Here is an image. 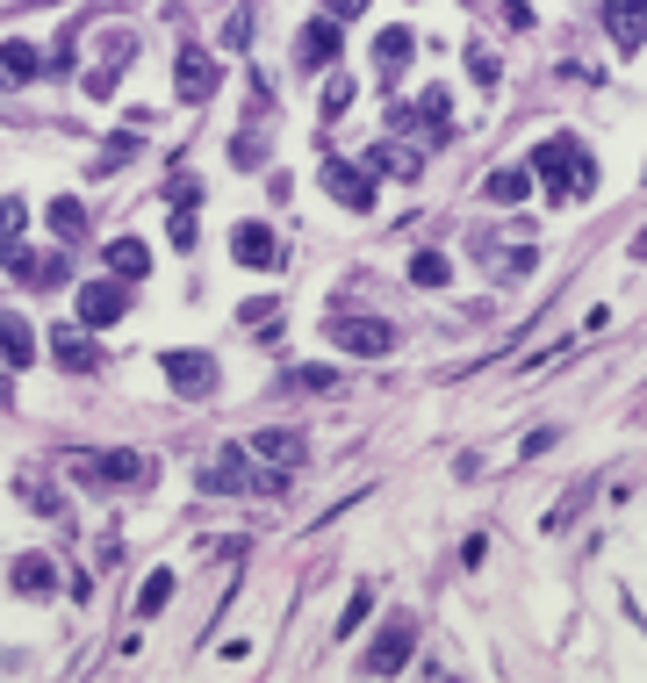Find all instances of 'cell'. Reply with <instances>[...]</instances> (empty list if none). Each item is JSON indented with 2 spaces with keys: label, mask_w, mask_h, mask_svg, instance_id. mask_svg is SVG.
Wrapping results in <instances>:
<instances>
[{
  "label": "cell",
  "mask_w": 647,
  "mask_h": 683,
  "mask_svg": "<svg viewBox=\"0 0 647 683\" xmlns=\"http://www.w3.org/2000/svg\"><path fill=\"white\" fill-rule=\"evenodd\" d=\"M345 108H353V80H331L324 86V122H339Z\"/></svg>",
  "instance_id": "4dcf8cb0"
},
{
  "label": "cell",
  "mask_w": 647,
  "mask_h": 683,
  "mask_svg": "<svg viewBox=\"0 0 647 683\" xmlns=\"http://www.w3.org/2000/svg\"><path fill=\"white\" fill-rule=\"evenodd\" d=\"M324 195H331L339 209H375V173L331 158V166H324Z\"/></svg>",
  "instance_id": "52a82bcc"
},
{
  "label": "cell",
  "mask_w": 647,
  "mask_h": 683,
  "mask_svg": "<svg viewBox=\"0 0 647 683\" xmlns=\"http://www.w3.org/2000/svg\"><path fill=\"white\" fill-rule=\"evenodd\" d=\"M116 80H122L116 66H94V72H86V94H94V102H108V94H116Z\"/></svg>",
  "instance_id": "1f68e13d"
},
{
  "label": "cell",
  "mask_w": 647,
  "mask_h": 683,
  "mask_svg": "<svg viewBox=\"0 0 647 683\" xmlns=\"http://www.w3.org/2000/svg\"><path fill=\"white\" fill-rule=\"evenodd\" d=\"M367 604H375V598H367V590H360V598H353V604H345V619H339V633H353V626H360V619H367Z\"/></svg>",
  "instance_id": "8d00e7d4"
},
{
  "label": "cell",
  "mask_w": 647,
  "mask_h": 683,
  "mask_svg": "<svg viewBox=\"0 0 647 683\" xmlns=\"http://www.w3.org/2000/svg\"><path fill=\"white\" fill-rule=\"evenodd\" d=\"M289 389H303V396H331V389H339V367H289Z\"/></svg>",
  "instance_id": "4316f807"
},
{
  "label": "cell",
  "mask_w": 647,
  "mask_h": 683,
  "mask_svg": "<svg viewBox=\"0 0 647 683\" xmlns=\"http://www.w3.org/2000/svg\"><path fill=\"white\" fill-rule=\"evenodd\" d=\"M410 281H417V288H446L454 267H446V252H417V259H410Z\"/></svg>",
  "instance_id": "484cf974"
},
{
  "label": "cell",
  "mask_w": 647,
  "mask_h": 683,
  "mask_svg": "<svg viewBox=\"0 0 647 683\" xmlns=\"http://www.w3.org/2000/svg\"><path fill=\"white\" fill-rule=\"evenodd\" d=\"M339 51H345V36H339V22H331V15H324V22H309V30L295 36V66H303V72H324Z\"/></svg>",
  "instance_id": "9c48e42d"
},
{
  "label": "cell",
  "mask_w": 647,
  "mask_h": 683,
  "mask_svg": "<svg viewBox=\"0 0 647 683\" xmlns=\"http://www.w3.org/2000/svg\"><path fill=\"white\" fill-rule=\"evenodd\" d=\"M468 72H475L482 86H496V51H482V44H475V51H468Z\"/></svg>",
  "instance_id": "836d02e7"
},
{
  "label": "cell",
  "mask_w": 647,
  "mask_h": 683,
  "mask_svg": "<svg viewBox=\"0 0 647 683\" xmlns=\"http://www.w3.org/2000/svg\"><path fill=\"white\" fill-rule=\"evenodd\" d=\"M66 475L86 490H130V482H152L144 454H66Z\"/></svg>",
  "instance_id": "7a4b0ae2"
},
{
  "label": "cell",
  "mask_w": 647,
  "mask_h": 683,
  "mask_svg": "<svg viewBox=\"0 0 647 683\" xmlns=\"http://www.w3.org/2000/svg\"><path fill=\"white\" fill-rule=\"evenodd\" d=\"M367 166H381L389 180H417V173H425V152H417V144H375Z\"/></svg>",
  "instance_id": "e0dca14e"
},
{
  "label": "cell",
  "mask_w": 647,
  "mask_h": 683,
  "mask_svg": "<svg viewBox=\"0 0 647 683\" xmlns=\"http://www.w3.org/2000/svg\"><path fill=\"white\" fill-rule=\"evenodd\" d=\"M231 259L238 267H281V238H273L267 223H238L231 231Z\"/></svg>",
  "instance_id": "7c38bea8"
},
{
  "label": "cell",
  "mask_w": 647,
  "mask_h": 683,
  "mask_svg": "<svg viewBox=\"0 0 647 683\" xmlns=\"http://www.w3.org/2000/svg\"><path fill=\"white\" fill-rule=\"evenodd\" d=\"M72 44H80V36H58V44H51V58H44V72H72Z\"/></svg>",
  "instance_id": "d6a6232c"
},
{
  "label": "cell",
  "mask_w": 647,
  "mask_h": 683,
  "mask_svg": "<svg viewBox=\"0 0 647 683\" xmlns=\"http://www.w3.org/2000/svg\"><path fill=\"white\" fill-rule=\"evenodd\" d=\"M122 309H130V288H116V273H108V281H86L80 288V325H116Z\"/></svg>",
  "instance_id": "30bf717a"
},
{
  "label": "cell",
  "mask_w": 647,
  "mask_h": 683,
  "mask_svg": "<svg viewBox=\"0 0 647 683\" xmlns=\"http://www.w3.org/2000/svg\"><path fill=\"white\" fill-rule=\"evenodd\" d=\"M223 80V66L209 51H180V66H173V86H180V102H209Z\"/></svg>",
  "instance_id": "8fae6325"
},
{
  "label": "cell",
  "mask_w": 647,
  "mask_h": 683,
  "mask_svg": "<svg viewBox=\"0 0 647 683\" xmlns=\"http://www.w3.org/2000/svg\"><path fill=\"white\" fill-rule=\"evenodd\" d=\"M102 259H108V273H116V281H144V273H152V252H144L137 238H116Z\"/></svg>",
  "instance_id": "ac0fdd59"
},
{
  "label": "cell",
  "mask_w": 647,
  "mask_h": 683,
  "mask_svg": "<svg viewBox=\"0 0 647 683\" xmlns=\"http://www.w3.org/2000/svg\"><path fill=\"white\" fill-rule=\"evenodd\" d=\"M410 648H417V619L389 612V619H381V633H375V648L360 655V669H367V676H396V669L410 662Z\"/></svg>",
  "instance_id": "277c9868"
},
{
  "label": "cell",
  "mask_w": 647,
  "mask_h": 683,
  "mask_svg": "<svg viewBox=\"0 0 647 683\" xmlns=\"http://www.w3.org/2000/svg\"><path fill=\"white\" fill-rule=\"evenodd\" d=\"M195 482H202L209 496H223V490H231V496H245V490H289V468H281V475H252L245 446H223V454H209V461H202V475H195Z\"/></svg>",
  "instance_id": "3957f363"
},
{
  "label": "cell",
  "mask_w": 647,
  "mask_h": 683,
  "mask_svg": "<svg viewBox=\"0 0 647 683\" xmlns=\"http://www.w3.org/2000/svg\"><path fill=\"white\" fill-rule=\"evenodd\" d=\"M410 51H417V36H410V30H381V36H375V66L389 72V80L410 66Z\"/></svg>",
  "instance_id": "cb8c5ba5"
},
{
  "label": "cell",
  "mask_w": 647,
  "mask_h": 683,
  "mask_svg": "<svg viewBox=\"0 0 647 683\" xmlns=\"http://www.w3.org/2000/svg\"><path fill=\"white\" fill-rule=\"evenodd\" d=\"M44 223H51V238H58V245H80V238H86V202H80V195H51Z\"/></svg>",
  "instance_id": "5bb4252c"
},
{
  "label": "cell",
  "mask_w": 647,
  "mask_h": 683,
  "mask_svg": "<svg viewBox=\"0 0 647 683\" xmlns=\"http://www.w3.org/2000/svg\"><path fill=\"white\" fill-rule=\"evenodd\" d=\"M173 245H180V252L195 245V209H180V216H173Z\"/></svg>",
  "instance_id": "d590c367"
},
{
  "label": "cell",
  "mask_w": 647,
  "mask_h": 683,
  "mask_svg": "<svg viewBox=\"0 0 647 683\" xmlns=\"http://www.w3.org/2000/svg\"><path fill=\"white\" fill-rule=\"evenodd\" d=\"M604 36L633 58L647 44V0H604Z\"/></svg>",
  "instance_id": "ba28073f"
},
{
  "label": "cell",
  "mask_w": 647,
  "mask_h": 683,
  "mask_svg": "<svg viewBox=\"0 0 647 683\" xmlns=\"http://www.w3.org/2000/svg\"><path fill=\"white\" fill-rule=\"evenodd\" d=\"M526 166H532V188H546L554 202H576V195L597 188V166H590V152H583L576 137H546Z\"/></svg>",
  "instance_id": "6da1fadb"
},
{
  "label": "cell",
  "mask_w": 647,
  "mask_h": 683,
  "mask_svg": "<svg viewBox=\"0 0 647 683\" xmlns=\"http://www.w3.org/2000/svg\"><path fill=\"white\" fill-rule=\"evenodd\" d=\"M22 216H30V209H22L15 195H0V252H8V245H22Z\"/></svg>",
  "instance_id": "f1b7e54d"
},
{
  "label": "cell",
  "mask_w": 647,
  "mask_h": 683,
  "mask_svg": "<svg viewBox=\"0 0 647 683\" xmlns=\"http://www.w3.org/2000/svg\"><path fill=\"white\" fill-rule=\"evenodd\" d=\"M252 454H267L273 468H295L309 446H303V432H281V425H273V432H259V439H252Z\"/></svg>",
  "instance_id": "d6986e66"
},
{
  "label": "cell",
  "mask_w": 647,
  "mask_h": 683,
  "mask_svg": "<svg viewBox=\"0 0 647 683\" xmlns=\"http://www.w3.org/2000/svg\"><path fill=\"white\" fill-rule=\"evenodd\" d=\"M482 195H490V202H526L532 195V166H496L490 180H482Z\"/></svg>",
  "instance_id": "44dd1931"
},
{
  "label": "cell",
  "mask_w": 647,
  "mask_h": 683,
  "mask_svg": "<svg viewBox=\"0 0 647 683\" xmlns=\"http://www.w3.org/2000/svg\"><path fill=\"white\" fill-rule=\"evenodd\" d=\"M51 345H58V367H72V375H94V367H102V353H94L80 331H51Z\"/></svg>",
  "instance_id": "d4e9b609"
},
{
  "label": "cell",
  "mask_w": 647,
  "mask_h": 683,
  "mask_svg": "<svg viewBox=\"0 0 647 683\" xmlns=\"http://www.w3.org/2000/svg\"><path fill=\"white\" fill-rule=\"evenodd\" d=\"M417 116H425V137H432V144H446V137H454V94H446V86H432L425 102H417Z\"/></svg>",
  "instance_id": "603a6c76"
},
{
  "label": "cell",
  "mask_w": 647,
  "mask_h": 683,
  "mask_svg": "<svg viewBox=\"0 0 647 683\" xmlns=\"http://www.w3.org/2000/svg\"><path fill=\"white\" fill-rule=\"evenodd\" d=\"M15 490L30 496V504H36V511H44V518H51V526H58V518H66V496L51 490V475H44V468H22V482H15Z\"/></svg>",
  "instance_id": "ffe728a7"
},
{
  "label": "cell",
  "mask_w": 647,
  "mask_h": 683,
  "mask_svg": "<svg viewBox=\"0 0 647 683\" xmlns=\"http://www.w3.org/2000/svg\"><path fill=\"white\" fill-rule=\"evenodd\" d=\"M15 590H22V598H51V590H58L51 554H22V562H15Z\"/></svg>",
  "instance_id": "2e32d148"
},
{
  "label": "cell",
  "mask_w": 647,
  "mask_h": 683,
  "mask_svg": "<svg viewBox=\"0 0 647 683\" xmlns=\"http://www.w3.org/2000/svg\"><path fill=\"white\" fill-rule=\"evenodd\" d=\"M8 273H15V281H44V288H66L72 281L58 252H22V245H8Z\"/></svg>",
  "instance_id": "4fadbf2b"
},
{
  "label": "cell",
  "mask_w": 647,
  "mask_h": 683,
  "mask_svg": "<svg viewBox=\"0 0 647 683\" xmlns=\"http://www.w3.org/2000/svg\"><path fill=\"white\" fill-rule=\"evenodd\" d=\"M331 339H339L345 353H360V360L396 353V325H381V317H345V309H331Z\"/></svg>",
  "instance_id": "8992f818"
},
{
  "label": "cell",
  "mask_w": 647,
  "mask_h": 683,
  "mask_svg": "<svg viewBox=\"0 0 647 683\" xmlns=\"http://www.w3.org/2000/svg\"><path fill=\"white\" fill-rule=\"evenodd\" d=\"M158 367H166L173 396H195V403H202V396H216V381H223L216 353H195V345H173V353L158 360Z\"/></svg>",
  "instance_id": "5b68a950"
},
{
  "label": "cell",
  "mask_w": 647,
  "mask_h": 683,
  "mask_svg": "<svg viewBox=\"0 0 647 683\" xmlns=\"http://www.w3.org/2000/svg\"><path fill=\"white\" fill-rule=\"evenodd\" d=\"M633 259H647V231H640V238H633Z\"/></svg>",
  "instance_id": "f35d334b"
},
{
  "label": "cell",
  "mask_w": 647,
  "mask_h": 683,
  "mask_svg": "<svg viewBox=\"0 0 647 683\" xmlns=\"http://www.w3.org/2000/svg\"><path fill=\"white\" fill-rule=\"evenodd\" d=\"M8 403H15V389H8V375H0V410H8Z\"/></svg>",
  "instance_id": "74e56055"
},
{
  "label": "cell",
  "mask_w": 647,
  "mask_h": 683,
  "mask_svg": "<svg viewBox=\"0 0 647 683\" xmlns=\"http://www.w3.org/2000/svg\"><path fill=\"white\" fill-rule=\"evenodd\" d=\"M324 15H331V22H360V15H367V0H324Z\"/></svg>",
  "instance_id": "e575fe53"
},
{
  "label": "cell",
  "mask_w": 647,
  "mask_h": 683,
  "mask_svg": "<svg viewBox=\"0 0 647 683\" xmlns=\"http://www.w3.org/2000/svg\"><path fill=\"white\" fill-rule=\"evenodd\" d=\"M36 72H44V58L30 44H0V86H30Z\"/></svg>",
  "instance_id": "7402d4cb"
},
{
  "label": "cell",
  "mask_w": 647,
  "mask_h": 683,
  "mask_svg": "<svg viewBox=\"0 0 647 683\" xmlns=\"http://www.w3.org/2000/svg\"><path fill=\"white\" fill-rule=\"evenodd\" d=\"M130 158H137V137H116V144L94 158V173H102V180H116V166H130Z\"/></svg>",
  "instance_id": "f546056e"
},
{
  "label": "cell",
  "mask_w": 647,
  "mask_h": 683,
  "mask_svg": "<svg viewBox=\"0 0 647 683\" xmlns=\"http://www.w3.org/2000/svg\"><path fill=\"white\" fill-rule=\"evenodd\" d=\"M0 360H8V367H30L36 360V331L22 325L15 309H0Z\"/></svg>",
  "instance_id": "9a60e30c"
},
{
  "label": "cell",
  "mask_w": 647,
  "mask_h": 683,
  "mask_svg": "<svg viewBox=\"0 0 647 683\" xmlns=\"http://www.w3.org/2000/svg\"><path fill=\"white\" fill-rule=\"evenodd\" d=\"M166 598H173V568H158L152 582H144V590H137V612L152 619V612H166Z\"/></svg>",
  "instance_id": "83f0119b"
}]
</instances>
